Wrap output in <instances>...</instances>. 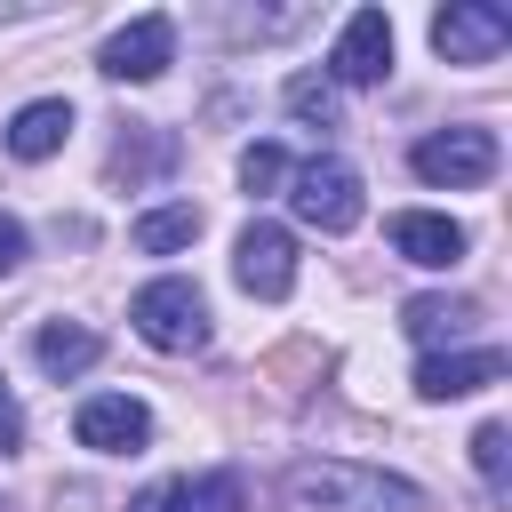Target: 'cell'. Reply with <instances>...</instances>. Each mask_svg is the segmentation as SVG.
I'll list each match as a JSON object with an SVG mask.
<instances>
[{"label":"cell","mask_w":512,"mask_h":512,"mask_svg":"<svg viewBox=\"0 0 512 512\" xmlns=\"http://www.w3.org/2000/svg\"><path fill=\"white\" fill-rule=\"evenodd\" d=\"M128 512H248V480L240 472H184V480L144 488Z\"/></svg>","instance_id":"cell-10"},{"label":"cell","mask_w":512,"mask_h":512,"mask_svg":"<svg viewBox=\"0 0 512 512\" xmlns=\"http://www.w3.org/2000/svg\"><path fill=\"white\" fill-rule=\"evenodd\" d=\"M176 160V136H160V128H128L120 144H112V176L120 184H144V176H160Z\"/></svg>","instance_id":"cell-17"},{"label":"cell","mask_w":512,"mask_h":512,"mask_svg":"<svg viewBox=\"0 0 512 512\" xmlns=\"http://www.w3.org/2000/svg\"><path fill=\"white\" fill-rule=\"evenodd\" d=\"M128 320H136V336H144L152 352H200V344H208V296H200V280H184V272L136 288Z\"/></svg>","instance_id":"cell-2"},{"label":"cell","mask_w":512,"mask_h":512,"mask_svg":"<svg viewBox=\"0 0 512 512\" xmlns=\"http://www.w3.org/2000/svg\"><path fill=\"white\" fill-rule=\"evenodd\" d=\"M232 272H240V288H248V296L280 304V296L296 288V232L256 216V224L240 232V248H232Z\"/></svg>","instance_id":"cell-6"},{"label":"cell","mask_w":512,"mask_h":512,"mask_svg":"<svg viewBox=\"0 0 512 512\" xmlns=\"http://www.w3.org/2000/svg\"><path fill=\"white\" fill-rule=\"evenodd\" d=\"M472 464H480V480H488V488H504V464H512V432H504V424H480V432H472Z\"/></svg>","instance_id":"cell-20"},{"label":"cell","mask_w":512,"mask_h":512,"mask_svg":"<svg viewBox=\"0 0 512 512\" xmlns=\"http://www.w3.org/2000/svg\"><path fill=\"white\" fill-rule=\"evenodd\" d=\"M72 440H80V448H96V456H136V448L152 440V408H144V400H128V392H96V400H80Z\"/></svg>","instance_id":"cell-8"},{"label":"cell","mask_w":512,"mask_h":512,"mask_svg":"<svg viewBox=\"0 0 512 512\" xmlns=\"http://www.w3.org/2000/svg\"><path fill=\"white\" fill-rule=\"evenodd\" d=\"M112 80H160L168 64H176V24L168 16H136V24H120L112 40H104V56H96Z\"/></svg>","instance_id":"cell-9"},{"label":"cell","mask_w":512,"mask_h":512,"mask_svg":"<svg viewBox=\"0 0 512 512\" xmlns=\"http://www.w3.org/2000/svg\"><path fill=\"white\" fill-rule=\"evenodd\" d=\"M32 360H40L56 384H72V376H88V368L104 360V336H96L88 320H48V328L32 336Z\"/></svg>","instance_id":"cell-13"},{"label":"cell","mask_w":512,"mask_h":512,"mask_svg":"<svg viewBox=\"0 0 512 512\" xmlns=\"http://www.w3.org/2000/svg\"><path fill=\"white\" fill-rule=\"evenodd\" d=\"M408 168H416L424 184L472 192V184L496 176V136H488V128H440V136H424V144L408 152Z\"/></svg>","instance_id":"cell-5"},{"label":"cell","mask_w":512,"mask_h":512,"mask_svg":"<svg viewBox=\"0 0 512 512\" xmlns=\"http://www.w3.org/2000/svg\"><path fill=\"white\" fill-rule=\"evenodd\" d=\"M128 240H136V256H176V248H192V240H200V208H192V200L152 208V216H136V224H128Z\"/></svg>","instance_id":"cell-16"},{"label":"cell","mask_w":512,"mask_h":512,"mask_svg":"<svg viewBox=\"0 0 512 512\" xmlns=\"http://www.w3.org/2000/svg\"><path fill=\"white\" fill-rule=\"evenodd\" d=\"M64 136H72V104H64V96H32V104L8 120V152H16V160H48V152H64Z\"/></svg>","instance_id":"cell-14"},{"label":"cell","mask_w":512,"mask_h":512,"mask_svg":"<svg viewBox=\"0 0 512 512\" xmlns=\"http://www.w3.org/2000/svg\"><path fill=\"white\" fill-rule=\"evenodd\" d=\"M288 512H424V488L352 456H304L288 472Z\"/></svg>","instance_id":"cell-1"},{"label":"cell","mask_w":512,"mask_h":512,"mask_svg":"<svg viewBox=\"0 0 512 512\" xmlns=\"http://www.w3.org/2000/svg\"><path fill=\"white\" fill-rule=\"evenodd\" d=\"M392 248L408 256V264H424V272H448V264H464V224L456 216H432V208H400L392 216Z\"/></svg>","instance_id":"cell-11"},{"label":"cell","mask_w":512,"mask_h":512,"mask_svg":"<svg viewBox=\"0 0 512 512\" xmlns=\"http://www.w3.org/2000/svg\"><path fill=\"white\" fill-rule=\"evenodd\" d=\"M384 72H392V16H384V8H352L344 32H336L328 80H344V88H376Z\"/></svg>","instance_id":"cell-7"},{"label":"cell","mask_w":512,"mask_h":512,"mask_svg":"<svg viewBox=\"0 0 512 512\" xmlns=\"http://www.w3.org/2000/svg\"><path fill=\"white\" fill-rule=\"evenodd\" d=\"M472 320H480V304H472V296H408V304H400V328H408L424 352H440V344H448V336H464Z\"/></svg>","instance_id":"cell-15"},{"label":"cell","mask_w":512,"mask_h":512,"mask_svg":"<svg viewBox=\"0 0 512 512\" xmlns=\"http://www.w3.org/2000/svg\"><path fill=\"white\" fill-rule=\"evenodd\" d=\"M24 448V408H16V392L0 384V456H16Z\"/></svg>","instance_id":"cell-21"},{"label":"cell","mask_w":512,"mask_h":512,"mask_svg":"<svg viewBox=\"0 0 512 512\" xmlns=\"http://www.w3.org/2000/svg\"><path fill=\"white\" fill-rule=\"evenodd\" d=\"M432 48H440L448 64H496V56L512 48V16H504L496 0H448V8L432 16Z\"/></svg>","instance_id":"cell-4"},{"label":"cell","mask_w":512,"mask_h":512,"mask_svg":"<svg viewBox=\"0 0 512 512\" xmlns=\"http://www.w3.org/2000/svg\"><path fill=\"white\" fill-rule=\"evenodd\" d=\"M288 112H296L304 128H336V80H328V72H296V80H288Z\"/></svg>","instance_id":"cell-18"},{"label":"cell","mask_w":512,"mask_h":512,"mask_svg":"<svg viewBox=\"0 0 512 512\" xmlns=\"http://www.w3.org/2000/svg\"><path fill=\"white\" fill-rule=\"evenodd\" d=\"M512 360L496 352V344H480V352H424L416 360V392L424 400H464V392H480V384H496Z\"/></svg>","instance_id":"cell-12"},{"label":"cell","mask_w":512,"mask_h":512,"mask_svg":"<svg viewBox=\"0 0 512 512\" xmlns=\"http://www.w3.org/2000/svg\"><path fill=\"white\" fill-rule=\"evenodd\" d=\"M288 208H296L312 232H352V224H360V176H352L336 152L296 160V168H288Z\"/></svg>","instance_id":"cell-3"},{"label":"cell","mask_w":512,"mask_h":512,"mask_svg":"<svg viewBox=\"0 0 512 512\" xmlns=\"http://www.w3.org/2000/svg\"><path fill=\"white\" fill-rule=\"evenodd\" d=\"M16 264H24V224H16V216H0V280H8Z\"/></svg>","instance_id":"cell-22"},{"label":"cell","mask_w":512,"mask_h":512,"mask_svg":"<svg viewBox=\"0 0 512 512\" xmlns=\"http://www.w3.org/2000/svg\"><path fill=\"white\" fill-rule=\"evenodd\" d=\"M240 184H248V192L288 184V152H280V144H248V152H240Z\"/></svg>","instance_id":"cell-19"}]
</instances>
